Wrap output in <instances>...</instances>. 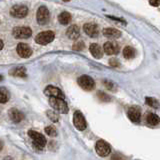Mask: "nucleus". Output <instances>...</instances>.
Wrapping results in <instances>:
<instances>
[{
    "mask_svg": "<svg viewBox=\"0 0 160 160\" xmlns=\"http://www.w3.org/2000/svg\"><path fill=\"white\" fill-rule=\"evenodd\" d=\"M28 136L33 141V147L38 151L43 150L46 145V138L41 133H38L36 131L29 130L28 131Z\"/></svg>",
    "mask_w": 160,
    "mask_h": 160,
    "instance_id": "nucleus-1",
    "label": "nucleus"
},
{
    "mask_svg": "<svg viewBox=\"0 0 160 160\" xmlns=\"http://www.w3.org/2000/svg\"><path fill=\"white\" fill-rule=\"evenodd\" d=\"M49 104L51 105V107L59 113H63L66 114L68 112V105L64 101V98L59 97H50L49 98Z\"/></svg>",
    "mask_w": 160,
    "mask_h": 160,
    "instance_id": "nucleus-2",
    "label": "nucleus"
},
{
    "mask_svg": "<svg viewBox=\"0 0 160 160\" xmlns=\"http://www.w3.org/2000/svg\"><path fill=\"white\" fill-rule=\"evenodd\" d=\"M54 37H55V33L53 31L51 30L43 31V32H40V33L35 37V42L40 45H47L50 43L51 41H53Z\"/></svg>",
    "mask_w": 160,
    "mask_h": 160,
    "instance_id": "nucleus-3",
    "label": "nucleus"
},
{
    "mask_svg": "<svg viewBox=\"0 0 160 160\" xmlns=\"http://www.w3.org/2000/svg\"><path fill=\"white\" fill-rule=\"evenodd\" d=\"M77 82H78V85L85 91H91L92 89H94V87H95L94 80L88 75L80 76L78 78Z\"/></svg>",
    "mask_w": 160,
    "mask_h": 160,
    "instance_id": "nucleus-4",
    "label": "nucleus"
},
{
    "mask_svg": "<svg viewBox=\"0 0 160 160\" xmlns=\"http://www.w3.org/2000/svg\"><path fill=\"white\" fill-rule=\"evenodd\" d=\"M95 150L97 152V154L99 156H101V157H105V156H108L111 153V147H110V145L104 140H98L96 142Z\"/></svg>",
    "mask_w": 160,
    "mask_h": 160,
    "instance_id": "nucleus-5",
    "label": "nucleus"
},
{
    "mask_svg": "<svg viewBox=\"0 0 160 160\" xmlns=\"http://www.w3.org/2000/svg\"><path fill=\"white\" fill-rule=\"evenodd\" d=\"M28 13V8L25 5L17 4L11 7L10 9V15L15 17V18H23Z\"/></svg>",
    "mask_w": 160,
    "mask_h": 160,
    "instance_id": "nucleus-6",
    "label": "nucleus"
},
{
    "mask_svg": "<svg viewBox=\"0 0 160 160\" xmlns=\"http://www.w3.org/2000/svg\"><path fill=\"white\" fill-rule=\"evenodd\" d=\"M49 17H50V12L49 10L46 8L45 6H41L39 7L37 12H36V18H37V22L41 25H44L49 21Z\"/></svg>",
    "mask_w": 160,
    "mask_h": 160,
    "instance_id": "nucleus-7",
    "label": "nucleus"
},
{
    "mask_svg": "<svg viewBox=\"0 0 160 160\" xmlns=\"http://www.w3.org/2000/svg\"><path fill=\"white\" fill-rule=\"evenodd\" d=\"M12 34L17 39H27L32 35V31L29 27H15L12 30Z\"/></svg>",
    "mask_w": 160,
    "mask_h": 160,
    "instance_id": "nucleus-8",
    "label": "nucleus"
},
{
    "mask_svg": "<svg viewBox=\"0 0 160 160\" xmlns=\"http://www.w3.org/2000/svg\"><path fill=\"white\" fill-rule=\"evenodd\" d=\"M73 124L78 130L82 131L86 128V121L83 114L80 111H75L73 114Z\"/></svg>",
    "mask_w": 160,
    "mask_h": 160,
    "instance_id": "nucleus-9",
    "label": "nucleus"
},
{
    "mask_svg": "<svg viewBox=\"0 0 160 160\" xmlns=\"http://www.w3.org/2000/svg\"><path fill=\"white\" fill-rule=\"evenodd\" d=\"M103 49L107 55H115L119 52V45L115 41H108L103 46Z\"/></svg>",
    "mask_w": 160,
    "mask_h": 160,
    "instance_id": "nucleus-10",
    "label": "nucleus"
},
{
    "mask_svg": "<svg viewBox=\"0 0 160 160\" xmlns=\"http://www.w3.org/2000/svg\"><path fill=\"white\" fill-rule=\"evenodd\" d=\"M16 51L18 53V55L23 58L30 57L32 54V49L25 43H19L16 47Z\"/></svg>",
    "mask_w": 160,
    "mask_h": 160,
    "instance_id": "nucleus-11",
    "label": "nucleus"
},
{
    "mask_svg": "<svg viewBox=\"0 0 160 160\" xmlns=\"http://www.w3.org/2000/svg\"><path fill=\"white\" fill-rule=\"evenodd\" d=\"M44 93L49 96V97H59V98H64V94L63 92L59 89V88L52 86V85H48L47 87L45 88Z\"/></svg>",
    "mask_w": 160,
    "mask_h": 160,
    "instance_id": "nucleus-12",
    "label": "nucleus"
},
{
    "mask_svg": "<svg viewBox=\"0 0 160 160\" xmlns=\"http://www.w3.org/2000/svg\"><path fill=\"white\" fill-rule=\"evenodd\" d=\"M83 30H84L85 33H86L88 36H90V37L97 36L98 33H99V28L97 26V24H95V23H86V24H84Z\"/></svg>",
    "mask_w": 160,
    "mask_h": 160,
    "instance_id": "nucleus-13",
    "label": "nucleus"
},
{
    "mask_svg": "<svg viewBox=\"0 0 160 160\" xmlns=\"http://www.w3.org/2000/svg\"><path fill=\"white\" fill-rule=\"evenodd\" d=\"M8 115L10 117V119L15 123H19L20 121H22V120L24 119L23 113L21 111H19L18 109H15V108L10 109L9 112H8Z\"/></svg>",
    "mask_w": 160,
    "mask_h": 160,
    "instance_id": "nucleus-14",
    "label": "nucleus"
},
{
    "mask_svg": "<svg viewBox=\"0 0 160 160\" xmlns=\"http://www.w3.org/2000/svg\"><path fill=\"white\" fill-rule=\"evenodd\" d=\"M127 115L129 117V119L133 122H137L139 121L140 116H141V112L140 109L138 107H130L127 111Z\"/></svg>",
    "mask_w": 160,
    "mask_h": 160,
    "instance_id": "nucleus-15",
    "label": "nucleus"
},
{
    "mask_svg": "<svg viewBox=\"0 0 160 160\" xmlns=\"http://www.w3.org/2000/svg\"><path fill=\"white\" fill-rule=\"evenodd\" d=\"M66 35L69 39H72V40H75L80 35V30L79 27L77 25H71L67 28L66 30Z\"/></svg>",
    "mask_w": 160,
    "mask_h": 160,
    "instance_id": "nucleus-16",
    "label": "nucleus"
},
{
    "mask_svg": "<svg viewBox=\"0 0 160 160\" xmlns=\"http://www.w3.org/2000/svg\"><path fill=\"white\" fill-rule=\"evenodd\" d=\"M89 50H90V53L92 54V56L95 58H101L102 55H103V50L104 49H102V47L100 45L96 44V43H92L90 46H89Z\"/></svg>",
    "mask_w": 160,
    "mask_h": 160,
    "instance_id": "nucleus-17",
    "label": "nucleus"
},
{
    "mask_svg": "<svg viewBox=\"0 0 160 160\" xmlns=\"http://www.w3.org/2000/svg\"><path fill=\"white\" fill-rule=\"evenodd\" d=\"M103 35L111 39H117L121 36V32L115 28H105L103 29Z\"/></svg>",
    "mask_w": 160,
    "mask_h": 160,
    "instance_id": "nucleus-18",
    "label": "nucleus"
},
{
    "mask_svg": "<svg viewBox=\"0 0 160 160\" xmlns=\"http://www.w3.org/2000/svg\"><path fill=\"white\" fill-rule=\"evenodd\" d=\"M10 75L16 77H26V69L24 67H16L10 70Z\"/></svg>",
    "mask_w": 160,
    "mask_h": 160,
    "instance_id": "nucleus-19",
    "label": "nucleus"
},
{
    "mask_svg": "<svg viewBox=\"0 0 160 160\" xmlns=\"http://www.w3.org/2000/svg\"><path fill=\"white\" fill-rule=\"evenodd\" d=\"M70 20H71V15H70V13L64 11V12H62V13L59 14V16H58V21H59L60 24H62V25H67V24H69Z\"/></svg>",
    "mask_w": 160,
    "mask_h": 160,
    "instance_id": "nucleus-20",
    "label": "nucleus"
},
{
    "mask_svg": "<svg viewBox=\"0 0 160 160\" xmlns=\"http://www.w3.org/2000/svg\"><path fill=\"white\" fill-rule=\"evenodd\" d=\"M146 120L148 124H150V125H157L160 122V118L156 114H154V113H148Z\"/></svg>",
    "mask_w": 160,
    "mask_h": 160,
    "instance_id": "nucleus-21",
    "label": "nucleus"
},
{
    "mask_svg": "<svg viewBox=\"0 0 160 160\" xmlns=\"http://www.w3.org/2000/svg\"><path fill=\"white\" fill-rule=\"evenodd\" d=\"M123 55H124V57L127 58V59L133 58L134 56H135L134 48L131 47V46H126V47L123 49Z\"/></svg>",
    "mask_w": 160,
    "mask_h": 160,
    "instance_id": "nucleus-22",
    "label": "nucleus"
},
{
    "mask_svg": "<svg viewBox=\"0 0 160 160\" xmlns=\"http://www.w3.org/2000/svg\"><path fill=\"white\" fill-rule=\"evenodd\" d=\"M9 98H10L9 92L7 91L5 88H1V90H0V102L6 103L9 100Z\"/></svg>",
    "mask_w": 160,
    "mask_h": 160,
    "instance_id": "nucleus-23",
    "label": "nucleus"
},
{
    "mask_svg": "<svg viewBox=\"0 0 160 160\" xmlns=\"http://www.w3.org/2000/svg\"><path fill=\"white\" fill-rule=\"evenodd\" d=\"M145 102H146L147 105L151 106V107H153V108H158L159 107V102L153 97H146Z\"/></svg>",
    "mask_w": 160,
    "mask_h": 160,
    "instance_id": "nucleus-24",
    "label": "nucleus"
},
{
    "mask_svg": "<svg viewBox=\"0 0 160 160\" xmlns=\"http://www.w3.org/2000/svg\"><path fill=\"white\" fill-rule=\"evenodd\" d=\"M46 114H47L48 118L50 119L52 122H58L59 116H58V114L55 111H51V110H48V111L46 112Z\"/></svg>",
    "mask_w": 160,
    "mask_h": 160,
    "instance_id": "nucleus-25",
    "label": "nucleus"
},
{
    "mask_svg": "<svg viewBox=\"0 0 160 160\" xmlns=\"http://www.w3.org/2000/svg\"><path fill=\"white\" fill-rule=\"evenodd\" d=\"M45 132H46V134L49 135V136H51V137H54L57 135V131H56V129L53 126L45 127Z\"/></svg>",
    "mask_w": 160,
    "mask_h": 160,
    "instance_id": "nucleus-26",
    "label": "nucleus"
},
{
    "mask_svg": "<svg viewBox=\"0 0 160 160\" xmlns=\"http://www.w3.org/2000/svg\"><path fill=\"white\" fill-rule=\"evenodd\" d=\"M103 84L104 86L106 87V89L108 90H112V91H115L116 90V85L112 82V81H109V80H104L103 81Z\"/></svg>",
    "mask_w": 160,
    "mask_h": 160,
    "instance_id": "nucleus-27",
    "label": "nucleus"
},
{
    "mask_svg": "<svg viewBox=\"0 0 160 160\" xmlns=\"http://www.w3.org/2000/svg\"><path fill=\"white\" fill-rule=\"evenodd\" d=\"M72 48L74 50H83L85 48V44L83 41H76L75 43L73 44Z\"/></svg>",
    "mask_w": 160,
    "mask_h": 160,
    "instance_id": "nucleus-28",
    "label": "nucleus"
},
{
    "mask_svg": "<svg viewBox=\"0 0 160 160\" xmlns=\"http://www.w3.org/2000/svg\"><path fill=\"white\" fill-rule=\"evenodd\" d=\"M97 95H98V97L101 101H110L111 100V98H110L107 94L103 93V92H98Z\"/></svg>",
    "mask_w": 160,
    "mask_h": 160,
    "instance_id": "nucleus-29",
    "label": "nucleus"
},
{
    "mask_svg": "<svg viewBox=\"0 0 160 160\" xmlns=\"http://www.w3.org/2000/svg\"><path fill=\"white\" fill-rule=\"evenodd\" d=\"M109 64H110V66H112V67H118L119 66V62L117 61L115 58L110 59L109 60Z\"/></svg>",
    "mask_w": 160,
    "mask_h": 160,
    "instance_id": "nucleus-30",
    "label": "nucleus"
},
{
    "mask_svg": "<svg viewBox=\"0 0 160 160\" xmlns=\"http://www.w3.org/2000/svg\"><path fill=\"white\" fill-rule=\"evenodd\" d=\"M107 17L110 19H112V20H115V21H118V22H121L123 24H126V21L124 19H122V18H115L114 16H107Z\"/></svg>",
    "mask_w": 160,
    "mask_h": 160,
    "instance_id": "nucleus-31",
    "label": "nucleus"
},
{
    "mask_svg": "<svg viewBox=\"0 0 160 160\" xmlns=\"http://www.w3.org/2000/svg\"><path fill=\"white\" fill-rule=\"evenodd\" d=\"M149 3H150V5H152V6H159V4H160V0H150L149 1Z\"/></svg>",
    "mask_w": 160,
    "mask_h": 160,
    "instance_id": "nucleus-32",
    "label": "nucleus"
},
{
    "mask_svg": "<svg viewBox=\"0 0 160 160\" xmlns=\"http://www.w3.org/2000/svg\"><path fill=\"white\" fill-rule=\"evenodd\" d=\"M0 42H1V49H3V41L1 40V41H0Z\"/></svg>",
    "mask_w": 160,
    "mask_h": 160,
    "instance_id": "nucleus-33",
    "label": "nucleus"
},
{
    "mask_svg": "<svg viewBox=\"0 0 160 160\" xmlns=\"http://www.w3.org/2000/svg\"><path fill=\"white\" fill-rule=\"evenodd\" d=\"M63 1H70V0H63Z\"/></svg>",
    "mask_w": 160,
    "mask_h": 160,
    "instance_id": "nucleus-34",
    "label": "nucleus"
}]
</instances>
